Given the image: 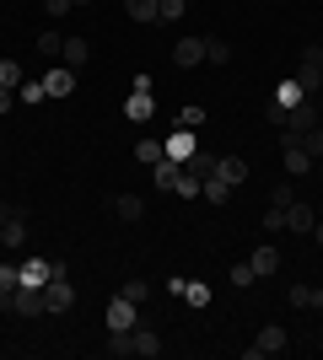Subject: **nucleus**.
I'll return each instance as SVG.
<instances>
[{"mask_svg":"<svg viewBox=\"0 0 323 360\" xmlns=\"http://www.w3.org/2000/svg\"><path fill=\"white\" fill-rule=\"evenodd\" d=\"M248 264H253V274H259V280H270V274H280V248H275V242H264V248H253V258H248Z\"/></svg>","mask_w":323,"mask_h":360,"instance_id":"obj_13","label":"nucleus"},{"mask_svg":"<svg viewBox=\"0 0 323 360\" xmlns=\"http://www.w3.org/2000/svg\"><path fill=\"white\" fill-rule=\"evenodd\" d=\"M302 97H308V91L296 86V75H291V81H280V86H275V97H270V103H280V108H286V113H291V108L302 103Z\"/></svg>","mask_w":323,"mask_h":360,"instance_id":"obj_22","label":"nucleus"},{"mask_svg":"<svg viewBox=\"0 0 323 360\" xmlns=\"http://www.w3.org/2000/svg\"><path fill=\"white\" fill-rule=\"evenodd\" d=\"M184 301H189V307H210V285H189Z\"/></svg>","mask_w":323,"mask_h":360,"instance_id":"obj_36","label":"nucleus"},{"mask_svg":"<svg viewBox=\"0 0 323 360\" xmlns=\"http://www.w3.org/2000/svg\"><path fill=\"white\" fill-rule=\"evenodd\" d=\"M22 242H27V221L16 215V221L0 226V248H6V253H22Z\"/></svg>","mask_w":323,"mask_h":360,"instance_id":"obj_17","label":"nucleus"},{"mask_svg":"<svg viewBox=\"0 0 323 360\" xmlns=\"http://www.w3.org/2000/svg\"><path fill=\"white\" fill-rule=\"evenodd\" d=\"M16 215H22V210H16V205H6V199H0V226H6V221H16Z\"/></svg>","mask_w":323,"mask_h":360,"instance_id":"obj_44","label":"nucleus"},{"mask_svg":"<svg viewBox=\"0 0 323 360\" xmlns=\"http://www.w3.org/2000/svg\"><path fill=\"white\" fill-rule=\"evenodd\" d=\"M296 86L308 91V97H318V91H323V44H308V49H302V65H296Z\"/></svg>","mask_w":323,"mask_h":360,"instance_id":"obj_3","label":"nucleus"},{"mask_svg":"<svg viewBox=\"0 0 323 360\" xmlns=\"http://www.w3.org/2000/svg\"><path fill=\"white\" fill-rule=\"evenodd\" d=\"M129 339H135V355H146V360L162 355V339H156L151 328H140V323H135V328H129Z\"/></svg>","mask_w":323,"mask_h":360,"instance_id":"obj_20","label":"nucleus"},{"mask_svg":"<svg viewBox=\"0 0 323 360\" xmlns=\"http://www.w3.org/2000/svg\"><path fill=\"white\" fill-rule=\"evenodd\" d=\"M162 156H167V146H162V140H140V146H135V162H140V167H156Z\"/></svg>","mask_w":323,"mask_h":360,"instance_id":"obj_25","label":"nucleus"},{"mask_svg":"<svg viewBox=\"0 0 323 360\" xmlns=\"http://www.w3.org/2000/svg\"><path fill=\"white\" fill-rule=\"evenodd\" d=\"M312 226H318V215H312V205H302V199H291V205H286V231H296V237H312Z\"/></svg>","mask_w":323,"mask_h":360,"instance_id":"obj_10","label":"nucleus"},{"mask_svg":"<svg viewBox=\"0 0 323 360\" xmlns=\"http://www.w3.org/2000/svg\"><path fill=\"white\" fill-rule=\"evenodd\" d=\"M178 172H184V162H172V156H162V162L151 167V183L162 188V194H172V183H178Z\"/></svg>","mask_w":323,"mask_h":360,"instance_id":"obj_16","label":"nucleus"},{"mask_svg":"<svg viewBox=\"0 0 323 360\" xmlns=\"http://www.w3.org/2000/svg\"><path fill=\"white\" fill-rule=\"evenodd\" d=\"M87 60H92V49H87V38H65V54H60V65H65V70H81Z\"/></svg>","mask_w":323,"mask_h":360,"instance_id":"obj_18","label":"nucleus"},{"mask_svg":"<svg viewBox=\"0 0 323 360\" xmlns=\"http://www.w3.org/2000/svg\"><path fill=\"white\" fill-rule=\"evenodd\" d=\"M11 108H16V91H11V86H0V113H11Z\"/></svg>","mask_w":323,"mask_h":360,"instance_id":"obj_43","label":"nucleus"},{"mask_svg":"<svg viewBox=\"0 0 323 360\" xmlns=\"http://www.w3.org/2000/svg\"><path fill=\"white\" fill-rule=\"evenodd\" d=\"M0 312H16V317H44V290H11V296H0Z\"/></svg>","mask_w":323,"mask_h":360,"instance_id":"obj_5","label":"nucleus"},{"mask_svg":"<svg viewBox=\"0 0 323 360\" xmlns=\"http://www.w3.org/2000/svg\"><path fill=\"white\" fill-rule=\"evenodd\" d=\"M210 205H232V183H221V178H205V188H200Z\"/></svg>","mask_w":323,"mask_h":360,"instance_id":"obj_29","label":"nucleus"},{"mask_svg":"<svg viewBox=\"0 0 323 360\" xmlns=\"http://www.w3.org/2000/svg\"><path fill=\"white\" fill-rule=\"evenodd\" d=\"M178 124H205V108H200V103H189L184 113H178Z\"/></svg>","mask_w":323,"mask_h":360,"instance_id":"obj_39","label":"nucleus"},{"mask_svg":"<svg viewBox=\"0 0 323 360\" xmlns=\"http://www.w3.org/2000/svg\"><path fill=\"white\" fill-rule=\"evenodd\" d=\"M108 355H113V360H129V355H135V339H129V328H119L113 339H108Z\"/></svg>","mask_w":323,"mask_h":360,"instance_id":"obj_28","label":"nucleus"},{"mask_svg":"<svg viewBox=\"0 0 323 360\" xmlns=\"http://www.w3.org/2000/svg\"><path fill=\"white\" fill-rule=\"evenodd\" d=\"M32 49H38L44 60H54V65H60V54H65V32H54V27H49V32H38V38H32Z\"/></svg>","mask_w":323,"mask_h":360,"instance_id":"obj_19","label":"nucleus"},{"mask_svg":"<svg viewBox=\"0 0 323 360\" xmlns=\"http://www.w3.org/2000/svg\"><path fill=\"white\" fill-rule=\"evenodd\" d=\"M124 11L135 16V22H156V16H162V0H124Z\"/></svg>","mask_w":323,"mask_h":360,"instance_id":"obj_24","label":"nucleus"},{"mask_svg":"<svg viewBox=\"0 0 323 360\" xmlns=\"http://www.w3.org/2000/svg\"><path fill=\"white\" fill-rule=\"evenodd\" d=\"M22 81H27V75H22V65H16V60H0V86H22Z\"/></svg>","mask_w":323,"mask_h":360,"instance_id":"obj_32","label":"nucleus"},{"mask_svg":"<svg viewBox=\"0 0 323 360\" xmlns=\"http://www.w3.org/2000/svg\"><path fill=\"white\" fill-rule=\"evenodd\" d=\"M280 150H286V172L291 178H308L312 172V150H302L296 140H280Z\"/></svg>","mask_w":323,"mask_h":360,"instance_id":"obj_11","label":"nucleus"},{"mask_svg":"<svg viewBox=\"0 0 323 360\" xmlns=\"http://www.w3.org/2000/svg\"><path fill=\"white\" fill-rule=\"evenodd\" d=\"M264 124H275V129H280V124H286V108H280V103H264Z\"/></svg>","mask_w":323,"mask_h":360,"instance_id":"obj_38","label":"nucleus"},{"mask_svg":"<svg viewBox=\"0 0 323 360\" xmlns=\"http://www.w3.org/2000/svg\"><path fill=\"white\" fill-rule=\"evenodd\" d=\"M259 226L270 231V237H280V231H286V210H275V205H270V215H259Z\"/></svg>","mask_w":323,"mask_h":360,"instance_id":"obj_33","label":"nucleus"},{"mask_svg":"<svg viewBox=\"0 0 323 360\" xmlns=\"http://www.w3.org/2000/svg\"><path fill=\"white\" fill-rule=\"evenodd\" d=\"M70 307H76V285H70V274L60 269L44 285V312H70Z\"/></svg>","mask_w":323,"mask_h":360,"instance_id":"obj_4","label":"nucleus"},{"mask_svg":"<svg viewBox=\"0 0 323 360\" xmlns=\"http://www.w3.org/2000/svg\"><path fill=\"white\" fill-rule=\"evenodd\" d=\"M44 86H49V97H70V91H76V70H65V65H54V70L44 75Z\"/></svg>","mask_w":323,"mask_h":360,"instance_id":"obj_14","label":"nucleus"},{"mask_svg":"<svg viewBox=\"0 0 323 360\" xmlns=\"http://www.w3.org/2000/svg\"><path fill=\"white\" fill-rule=\"evenodd\" d=\"M215 162H221V156H210V150H194V156H189V172H200V178H215Z\"/></svg>","mask_w":323,"mask_h":360,"instance_id":"obj_27","label":"nucleus"},{"mask_svg":"<svg viewBox=\"0 0 323 360\" xmlns=\"http://www.w3.org/2000/svg\"><path fill=\"white\" fill-rule=\"evenodd\" d=\"M253 280H259V274H253V264H232V285H237V290H248Z\"/></svg>","mask_w":323,"mask_h":360,"instance_id":"obj_34","label":"nucleus"},{"mask_svg":"<svg viewBox=\"0 0 323 360\" xmlns=\"http://www.w3.org/2000/svg\"><path fill=\"white\" fill-rule=\"evenodd\" d=\"M184 16V0H162V22H178Z\"/></svg>","mask_w":323,"mask_h":360,"instance_id":"obj_41","label":"nucleus"},{"mask_svg":"<svg viewBox=\"0 0 323 360\" xmlns=\"http://www.w3.org/2000/svg\"><path fill=\"white\" fill-rule=\"evenodd\" d=\"M113 215H119V221H140V215H146V199L140 194H119L113 199Z\"/></svg>","mask_w":323,"mask_h":360,"instance_id":"obj_21","label":"nucleus"},{"mask_svg":"<svg viewBox=\"0 0 323 360\" xmlns=\"http://www.w3.org/2000/svg\"><path fill=\"white\" fill-rule=\"evenodd\" d=\"M49 97V86L44 81H22V86H16V103H27V108H38Z\"/></svg>","mask_w":323,"mask_h":360,"instance_id":"obj_26","label":"nucleus"},{"mask_svg":"<svg viewBox=\"0 0 323 360\" xmlns=\"http://www.w3.org/2000/svg\"><path fill=\"white\" fill-rule=\"evenodd\" d=\"M318 124H323V103L318 97H302V103L286 113V124H280V140H302L308 129H318Z\"/></svg>","mask_w":323,"mask_h":360,"instance_id":"obj_1","label":"nucleus"},{"mask_svg":"<svg viewBox=\"0 0 323 360\" xmlns=\"http://www.w3.org/2000/svg\"><path fill=\"white\" fill-rule=\"evenodd\" d=\"M215 178L237 188V183H248V162H243V156H221V162H215Z\"/></svg>","mask_w":323,"mask_h":360,"instance_id":"obj_15","label":"nucleus"},{"mask_svg":"<svg viewBox=\"0 0 323 360\" xmlns=\"http://www.w3.org/2000/svg\"><path fill=\"white\" fill-rule=\"evenodd\" d=\"M291 307H312V285H291Z\"/></svg>","mask_w":323,"mask_h":360,"instance_id":"obj_40","label":"nucleus"},{"mask_svg":"<svg viewBox=\"0 0 323 360\" xmlns=\"http://www.w3.org/2000/svg\"><path fill=\"white\" fill-rule=\"evenodd\" d=\"M70 6H97V0H70Z\"/></svg>","mask_w":323,"mask_h":360,"instance_id":"obj_47","label":"nucleus"},{"mask_svg":"<svg viewBox=\"0 0 323 360\" xmlns=\"http://www.w3.org/2000/svg\"><path fill=\"white\" fill-rule=\"evenodd\" d=\"M162 146H167V156H172V162H189V156L200 150V140H194V129H172V135L162 140Z\"/></svg>","mask_w":323,"mask_h":360,"instance_id":"obj_12","label":"nucleus"},{"mask_svg":"<svg viewBox=\"0 0 323 360\" xmlns=\"http://www.w3.org/2000/svg\"><path fill=\"white\" fill-rule=\"evenodd\" d=\"M270 205H275V210H286V205H291V183H275V188H270Z\"/></svg>","mask_w":323,"mask_h":360,"instance_id":"obj_37","label":"nucleus"},{"mask_svg":"<svg viewBox=\"0 0 323 360\" xmlns=\"http://www.w3.org/2000/svg\"><path fill=\"white\" fill-rule=\"evenodd\" d=\"M312 307H318V312H323V290H312Z\"/></svg>","mask_w":323,"mask_h":360,"instance_id":"obj_46","label":"nucleus"},{"mask_svg":"<svg viewBox=\"0 0 323 360\" xmlns=\"http://www.w3.org/2000/svg\"><path fill=\"white\" fill-rule=\"evenodd\" d=\"M22 290V264H0V296Z\"/></svg>","mask_w":323,"mask_h":360,"instance_id":"obj_30","label":"nucleus"},{"mask_svg":"<svg viewBox=\"0 0 323 360\" xmlns=\"http://www.w3.org/2000/svg\"><path fill=\"white\" fill-rule=\"evenodd\" d=\"M44 11L49 16H65V11H70V0H44Z\"/></svg>","mask_w":323,"mask_h":360,"instance_id":"obj_42","label":"nucleus"},{"mask_svg":"<svg viewBox=\"0 0 323 360\" xmlns=\"http://www.w3.org/2000/svg\"><path fill=\"white\" fill-rule=\"evenodd\" d=\"M205 60H210V65H227L232 60V44H227V38H205Z\"/></svg>","mask_w":323,"mask_h":360,"instance_id":"obj_31","label":"nucleus"},{"mask_svg":"<svg viewBox=\"0 0 323 360\" xmlns=\"http://www.w3.org/2000/svg\"><path fill=\"white\" fill-rule=\"evenodd\" d=\"M286 349V328L280 323H270V328H259V339L248 345V360H264V355H280Z\"/></svg>","mask_w":323,"mask_h":360,"instance_id":"obj_7","label":"nucleus"},{"mask_svg":"<svg viewBox=\"0 0 323 360\" xmlns=\"http://www.w3.org/2000/svg\"><path fill=\"white\" fill-rule=\"evenodd\" d=\"M135 323H140V307H135V301H124V296H113V301H108V333L135 328Z\"/></svg>","mask_w":323,"mask_h":360,"instance_id":"obj_8","label":"nucleus"},{"mask_svg":"<svg viewBox=\"0 0 323 360\" xmlns=\"http://www.w3.org/2000/svg\"><path fill=\"white\" fill-rule=\"evenodd\" d=\"M60 269H65V264H54V258H27V264H22V285H27V290H44Z\"/></svg>","mask_w":323,"mask_h":360,"instance_id":"obj_6","label":"nucleus"},{"mask_svg":"<svg viewBox=\"0 0 323 360\" xmlns=\"http://www.w3.org/2000/svg\"><path fill=\"white\" fill-rule=\"evenodd\" d=\"M312 242H318V248H323V221H318V226H312Z\"/></svg>","mask_w":323,"mask_h":360,"instance_id":"obj_45","label":"nucleus"},{"mask_svg":"<svg viewBox=\"0 0 323 360\" xmlns=\"http://www.w3.org/2000/svg\"><path fill=\"white\" fill-rule=\"evenodd\" d=\"M119 296H124V301H135V307H140V301L151 296V285H146V280H129V285H124Z\"/></svg>","mask_w":323,"mask_h":360,"instance_id":"obj_35","label":"nucleus"},{"mask_svg":"<svg viewBox=\"0 0 323 360\" xmlns=\"http://www.w3.org/2000/svg\"><path fill=\"white\" fill-rule=\"evenodd\" d=\"M151 113H156V81L151 75H135V91H129V103H124V119L146 124Z\"/></svg>","mask_w":323,"mask_h":360,"instance_id":"obj_2","label":"nucleus"},{"mask_svg":"<svg viewBox=\"0 0 323 360\" xmlns=\"http://www.w3.org/2000/svg\"><path fill=\"white\" fill-rule=\"evenodd\" d=\"M318 162H323V156H318Z\"/></svg>","mask_w":323,"mask_h":360,"instance_id":"obj_48","label":"nucleus"},{"mask_svg":"<svg viewBox=\"0 0 323 360\" xmlns=\"http://www.w3.org/2000/svg\"><path fill=\"white\" fill-rule=\"evenodd\" d=\"M200 188H205V178H200V172H189V167L178 172V183H172V194H178V199H200Z\"/></svg>","mask_w":323,"mask_h":360,"instance_id":"obj_23","label":"nucleus"},{"mask_svg":"<svg viewBox=\"0 0 323 360\" xmlns=\"http://www.w3.org/2000/svg\"><path fill=\"white\" fill-rule=\"evenodd\" d=\"M172 65H178V70L205 65V38H178V44H172Z\"/></svg>","mask_w":323,"mask_h":360,"instance_id":"obj_9","label":"nucleus"}]
</instances>
